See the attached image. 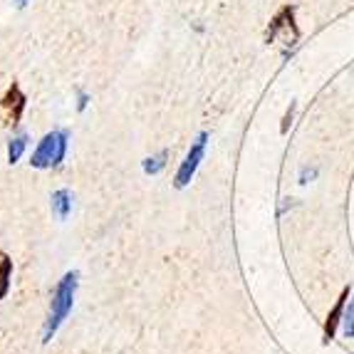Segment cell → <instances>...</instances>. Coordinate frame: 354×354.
I'll return each instance as SVG.
<instances>
[{
    "instance_id": "cell-1",
    "label": "cell",
    "mask_w": 354,
    "mask_h": 354,
    "mask_svg": "<svg viewBox=\"0 0 354 354\" xmlns=\"http://www.w3.org/2000/svg\"><path fill=\"white\" fill-rule=\"evenodd\" d=\"M77 285H80V272L67 270L62 278L57 280L53 290V300H50V313L45 325H42V344H50L53 337L57 335V330L65 325V319L70 317L72 305H75Z\"/></svg>"
},
{
    "instance_id": "cell-2",
    "label": "cell",
    "mask_w": 354,
    "mask_h": 354,
    "mask_svg": "<svg viewBox=\"0 0 354 354\" xmlns=\"http://www.w3.org/2000/svg\"><path fill=\"white\" fill-rule=\"evenodd\" d=\"M67 147H70V131L67 129H53L48 134L42 136L40 142H37L35 151L30 156V166L32 169H57L62 166L67 156Z\"/></svg>"
},
{
    "instance_id": "cell-3",
    "label": "cell",
    "mask_w": 354,
    "mask_h": 354,
    "mask_svg": "<svg viewBox=\"0 0 354 354\" xmlns=\"http://www.w3.org/2000/svg\"><path fill=\"white\" fill-rule=\"evenodd\" d=\"M300 40V28L295 23V6H285L275 12V18L270 20L266 30V42H283L285 48L295 45Z\"/></svg>"
},
{
    "instance_id": "cell-4",
    "label": "cell",
    "mask_w": 354,
    "mask_h": 354,
    "mask_svg": "<svg viewBox=\"0 0 354 354\" xmlns=\"http://www.w3.org/2000/svg\"><path fill=\"white\" fill-rule=\"evenodd\" d=\"M206 144H208V134H206V131H201V134L194 139L189 153H186V159L181 161L176 176H174V186H176L178 191L186 189V186L194 181L196 171H198V166H201L203 156H206Z\"/></svg>"
},
{
    "instance_id": "cell-5",
    "label": "cell",
    "mask_w": 354,
    "mask_h": 354,
    "mask_svg": "<svg viewBox=\"0 0 354 354\" xmlns=\"http://www.w3.org/2000/svg\"><path fill=\"white\" fill-rule=\"evenodd\" d=\"M0 106H3V114H6L8 124H18L20 119H23L25 106H28V97H25V92L20 89L18 82H12L10 87L6 89V95L0 100Z\"/></svg>"
},
{
    "instance_id": "cell-6",
    "label": "cell",
    "mask_w": 354,
    "mask_h": 354,
    "mask_svg": "<svg viewBox=\"0 0 354 354\" xmlns=\"http://www.w3.org/2000/svg\"><path fill=\"white\" fill-rule=\"evenodd\" d=\"M347 297H349V288H344V290H342V295L337 297L335 307H332L330 315H327V319H325V335H322V342H325V344H330L332 339H335L337 327H339V322H342V317H344V307H347Z\"/></svg>"
},
{
    "instance_id": "cell-7",
    "label": "cell",
    "mask_w": 354,
    "mask_h": 354,
    "mask_svg": "<svg viewBox=\"0 0 354 354\" xmlns=\"http://www.w3.org/2000/svg\"><path fill=\"white\" fill-rule=\"evenodd\" d=\"M50 208H53L55 218L57 221H67L72 213V194L67 189H59L50 196Z\"/></svg>"
},
{
    "instance_id": "cell-8",
    "label": "cell",
    "mask_w": 354,
    "mask_h": 354,
    "mask_svg": "<svg viewBox=\"0 0 354 354\" xmlns=\"http://www.w3.org/2000/svg\"><path fill=\"white\" fill-rule=\"evenodd\" d=\"M10 280H12V258L0 250V302L6 300L10 292Z\"/></svg>"
},
{
    "instance_id": "cell-9",
    "label": "cell",
    "mask_w": 354,
    "mask_h": 354,
    "mask_svg": "<svg viewBox=\"0 0 354 354\" xmlns=\"http://www.w3.org/2000/svg\"><path fill=\"white\" fill-rule=\"evenodd\" d=\"M28 134H15L8 142V153H6V159H8V164L10 166H15L20 161V156L25 153V149H28Z\"/></svg>"
},
{
    "instance_id": "cell-10",
    "label": "cell",
    "mask_w": 354,
    "mask_h": 354,
    "mask_svg": "<svg viewBox=\"0 0 354 354\" xmlns=\"http://www.w3.org/2000/svg\"><path fill=\"white\" fill-rule=\"evenodd\" d=\"M166 161H169V151L166 149H161L156 156H149V159H144L142 169L147 176H156V174H161L166 169Z\"/></svg>"
},
{
    "instance_id": "cell-11",
    "label": "cell",
    "mask_w": 354,
    "mask_h": 354,
    "mask_svg": "<svg viewBox=\"0 0 354 354\" xmlns=\"http://www.w3.org/2000/svg\"><path fill=\"white\" fill-rule=\"evenodd\" d=\"M342 325H344V335L352 339V337H354V295H352V300H349V305L344 307Z\"/></svg>"
},
{
    "instance_id": "cell-12",
    "label": "cell",
    "mask_w": 354,
    "mask_h": 354,
    "mask_svg": "<svg viewBox=\"0 0 354 354\" xmlns=\"http://www.w3.org/2000/svg\"><path fill=\"white\" fill-rule=\"evenodd\" d=\"M295 112H297V102H290L288 112H285V117H283V124H280V131H283V134L290 131V124H292V119H295Z\"/></svg>"
},
{
    "instance_id": "cell-13",
    "label": "cell",
    "mask_w": 354,
    "mask_h": 354,
    "mask_svg": "<svg viewBox=\"0 0 354 354\" xmlns=\"http://www.w3.org/2000/svg\"><path fill=\"white\" fill-rule=\"evenodd\" d=\"M317 178V166H302L300 169V183L302 186H307L310 181H315Z\"/></svg>"
},
{
    "instance_id": "cell-14",
    "label": "cell",
    "mask_w": 354,
    "mask_h": 354,
    "mask_svg": "<svg viewBox=\"0 0 354 354\" xmlns=\"http://www.w3.org/2000/svg\"><path fill=\"white\" fill-rule=\"evenodd\" d=\"M89 104V95L84 89H77V112H84Z\"/></svg>"
},
{
    "instance_id": "cell-15",
    "label": "cell",
    "mask_w": 354,
    "mask_h": 354,
    "mask_svg": "<svg viewBox=\"0 0 354 354\" xmlns=\"http://www.w3.org/2000/svg\"><path fill=\"white\" fill-rule=\"evenodd\" d=\"M12 3H15V8H25L30 3V0H12Z\"/></svg>"
}]
</instances>
